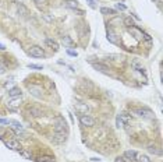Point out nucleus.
Here are the masks:
<instances>
[{"mask_svg": "<svg viewBox=\"0 0 163 162\" xmlns=\"http://www.w3.org/2000/svg\"><path fill=\"white\" fill-rule=\"evenodd\" d=\"M133 113L138 118H142V119H153V113L146 108H134Z\"/></svg>", "mask_w": 163, "mask_h": 162, "instance_id": "f257e3e1", "label": "nucleus"}, {"mask_svg": "<svg viewBox=\"0 0 163 162\" xmlns=\"http://www.w3.org/2000/svg\"><path fill=\"white\" fill-rule=\"evenodd\" d=\"M55 131L56 133H66V130H67V123H66V120L63 118H57L55 119Z\"/></svg>", "mask_w": 163, "mask_h": 162, "instance_id": "f03ea898", "label": "nucleus"}, {"mask_svg": "<svg viewBox=\"0 0 163 162\" xmlns=\"http://www.w3.org/2000/svg\"><path fill=\"white\" fill-rule=\"evenodd\" d=\"M79 123L85 127H92L95 124V119L91 118L89 115H81L79 116Z\"/></svg>", "mask_w": 163, "mask_h": 162, "instance_id": "7ed1b4c3", "label": "nucleus"}, {"mask_svg": "<svg viewBox=\"0 0 163 162\" xmlns=\"http://www.w3.org/2000/svg\"><path fill=\"white\" fill-rule=\"evenodd\" d=\"M28 53L32 57H45V52H43V49L41 46H32Z\"/></svg>", "mask_w": 163, "mask_h": 162, "instance_id": "20e7f679", "label": "nucleus"}, {"mask_svg": "<svg viewBox=\"0 0 163 162\" xmlns=\"http://www.w3.org/2000/svg\"><path fill=\"white\" fill-rule=\"evenodd\" d=\"M66 138H67V136H66V133H53V137H52V140L55 141L56 144H63L64 141H66Z\"/></svg>", "mask_w": 163, "mask_h": 162, "instance_id": "39448f33", "label": "nucleus"}, {"mask_svg": "<svg viewBox=\"0 0 163 162\" xmlns=\"http://www.w3.org/2000/svg\"><path fill=\"white\" fill-rule=\"evenodd\" d=\"M137 152H135L134 149H128V151H126L124 152V159L127 162H134L137 161Z\"/></svg>", "mask_w": 163, "mask_h": 162, "instance_id": "423d86ee", "label": "nucleus"}, {"mask_svg": "<svg viewBox=\"0 0 163 162\" xmlns=\"http://www.w3.org/2000/svg\"><path fill=\"white\" fill-rule=\"evenodd\" d=\"M20 104H21V97H18V98H11L10 101L7 102V106L10 108V109H17L18 106H20Z\"/></svg>", "mask_w": 163, "mask_h": 162, "instance_id": "0eeeda50", "label": "nucleus"}, {"mask_svg": "<svg viewBox=\"0 0 163 162\" xmlns=\"http://www.w3.org/2000/svg\"><path fill=\"white\" fill-rule=\"evenodd\" d=\"M6 144V147L10 148V149H15V151H20L21 149V145L18 144V141H15V140H8L4 143Z\"/></svg>", "mask_w": 163, "mask_h": 162, "instance_id": "6e6552de", "label": "nucleus"}, {"mask_svg": "<svg viewBox=\"0 0 163 162\" xmlns=\"http://www.w3.org/2000/svg\"><path fill=\"white\" fill-rule=\"evenodd\" d=\"M128 32L131 34V35H134L135 39H142V31H140V29L137 28V27H130L128 28Z\"/></svg>", "mask_w": 163, "mask_h": 162, "instance_id": "1a4fd4ad", "label": "nucleus"}, {"mask_svg": "<svg viewBox=\"0 0 163 162\" xmlns=\"http://www.w3.org/2000/svg\"><path fill=\"white\" fill-rule=\"evenodd\" d=\"M107 41L109 42H112V43H119V38H117V35H116V32L114 31H112V29H107Z\"/></svg>", "mask_w": 163, "mask_h": 162, "instance_id": "9d476101", "label": "nucleus"}, {"mask_svg": "<svg viewBox=\"0 0 163 162\" xmlns=\"http://www.w3.org/2000/svg\"><path fill=\"white\" fill-rule=\"evenodd\" d=\"M29 91H31V94H32L34 97H36V98H41V97H42V88H39V87H36V85H31V87H29Z\"/></svg>", "mask_w": 163, "mask_h": 162, "instance_id": "9b49d317", "label": "nucleus"}, {"mask_svg": "<svg viewBox=\"0 0 163 162\" xmlns=\"http://www.w3.org/2000/svg\"><path fill=\"white\" fill-rule=\"evenodd\" d=\"M8 97H11V98H18V97H21V90L17 88V87L8 90Z\"/></svg>", "mask_w": 163, "mask_h": 162, "instance_id": "f8f14e48", "label": "nucleus"}, {"mask_svg": "<svg viewBox=\"0 0 163 162\" xmlns=\"http://www.w3.org/2000/svg\"><path fill=\"white\" fill-rule=\"evenodd\" d=\"M93 69L100 71V73H107L109 71V67L106 64H102V63H93Z\"/></svg>", "mask_w": 163, "mask_h": 162, "instance_id": "ddd939ff", "label": "nucleus"}, {"mask_svg": "<svg viewBox=\"0 0 163 162\" xmlns=\"http://www.w3.org/2000/svg\"><path fill=\"white\" fill-rule=\"evenodd\" d=\"M28 112L32 115V116H35V118H39V116H43V112L39 109V108H35V106H32V108H29Z\"/></svg>", "mask_w": 163, "mask_h": 162, "instance_id": "4468645a", "label": "nucleus"}, {"mask_svg": "<svg viewBox=\"0 0 163 162\" xmlns=\"http://www.w3.org/2000/svg\"><path fill=\"white\" fill-rule=\"evenodd\" d=\"M148 151L151 152V154H153V155H162V149L159 147H156V145H149L148 147Z\"/></svg>", "mask_w": 163, "mask_h": 162, "instance_id": "2eb2a0df", "label": "nucleus"}, {"mask_svg": "<svg viewBox=\"0 0 163 162\" xmlns=\"http://www.w3.org/2000/svg\"><path fill=\"white\" fill-rule=\"evenodd\" d=\"M45 43H46V45H49L50 48H53L55 50H57V49H59V43H57L56 41H55V39H50V38H46V39H45Z\"/></svg>", "mask_w": 163, "mask_h": 162, "instance_id": "dca6fc26", "label": "nucleus"}, {"mask_svg": "<svg viewBox=\"0 0 163 162\" xmlns=\"http://www.w3.org/2000/svg\"><path fill=\"white\" fill-rule=\"evenodd\" d=\"M66 6L75 11V10L78 8V1H77V0H67V1H66Z\"/></svg>", "mask_w": 163, "mask_h": 162, "instance_id": "f3484780", "label": "nucleus"}, {"mask_svg": "<svg viewBox=\"0 0 163 162\" xmlns=\"http://www.w3.org/2000/svg\"><path fill=\"white\" fill-rule=\"evenodd\" d=\"M10 124H13V129H14L15 131H22L24 130V127H22V124L21 123H18L17 120H10Z\"/></svg>", "mask_w": 163, "mask_h": 162, "instance_id": "a211bd4d", "label": "nucleus"}, {"mask_svg": "<svg viewBox=\"0 0 163 162\" xmlns=\"http://www.w3.org/2000/svg\"><path fill=\"white\" fill-rule=\"evenodd\" d=\"M100 13H102V14H106V15H116L117 14L116 10H113V8H107V7H102L100 8Z\"/></svg>", "mask_w": 163, "mask_h": 162, "instance_id": "6ab92c4d", "label": "nucleus"}, {"mask_svg": "<svg viewBox=\"0 0 163 162\" xmlns=\"http://www.w3.org/2000/svg\"><path fill=\"white\" fill-rule=\"evenodd\" d=\"M17 7H18V11H20V14H21L22 17H25V15L28 14V8L25 7L24 4H21V3H20V4L17 6Z\"/></svg>", "mask_w": 163, "mask_h": 162, "instance_id": "aec40b11", "label": "nucleus"}, {"mask_svg": "<svg viewBox=\"0 0 163 162\" xmlns=\"http://www.w3.org/2000/svg\"><path fill=\"white\" fill-rule=\"evenodd\" d=\"M133 67H134L137 71H141V73H145V69H144V66L140 64L138 62H133Z\"/></svg>", "mask_w": 163, "mask_h": 162, "instance_id": "412c9836", "label": "nucleus"}, {"mask_svg": "<svg viewBox=\"0 0 163 162\" xmlns=\"http://www.w3.org/2000/svg\"><path fill=\"white\" fill-rule=\"evenodd\" d=\"M124 25H126V27H128V28H130V27H135L134 20H133L131 17H127V18L124 20Z\"/></svg>", "mask_w": 163, "mask_h": 162, "instance_id": "4be33fe9", "label": "nucleus"}, {"mask_svg": "<svg viewBox=\"0 0 163 162\" xmlns=\"http://www.w3.org/2000/svg\"><path fill=\"white\" fill-rule=\"evenodd\" d=\"M61 42H63V45H66V46H71V45H73V39H71L70 36H63Z\"/></svg>", "mask_w": 163, "mask_h": 162, "instance_id": "5701e85b", "label": "nucleus"}, {"mask_svg": "<svg viewBox=\"0 0 163 162\" xmlns=\"http://www.w3.org/2000/svg\"><path fill=\"white\" fill-rule=\"evenodd\" d=\"M38 162H52V156H48V155H42L38 158Z\"/></svg>", "mask_w": 163, "mask_h": 162, "instance_id": "b1692460", "label": "nucleus"}, {"mask_svg": "<svg viewBox=\"0 0 163 162\" xmlns=\"http://www.w3.org/2000/svg\"><path fill=\"white\" fill-rule=\"evenodd\" d=\"M137 159H138V162H151V159L146 155H137Z\"/></svg>", "mask_w": 163, "mask_h": 162, "instance_id": "393cba45", "label": "nucleus"}, {"mask_svg": "<svg viewBox=\"0 0 163 162\" xmlns=\"http://www.w3.org/2000/svg\"><path fill=\"white\" fill-rule=\"evenodd\" d=\"M20 154H21L24 158H27V159H32V155L29 154V152H27V151H24V149H20Z\"/></svg>", "mask_w": 163, "mask_h": 162, "instance_id": "a878e982", "label": "nucleus"}, {"mask_svg": "<svg viewBox=\"0 0 163 162\" xmlns=\"http://www.w3.org/2000/svg\"><path fill=\"white\" fill-rule=\"evenodd\" d=\"M42 17H43V20H45V21H48V22H52V21H53V15H49L48 13L42 14Z\"/></svg>", "mask_w": 163, "mask_h": 162, "instance_id": "bb28decb", "label": "nucleus"}, {"mask_svg": "<svg viewBox=\"0 0 163 162\" xmlns=\"http://www.w3.org/2000/svg\"><path fill=\"white\" fill-rule=\"evenodd\" d=\"M77 109L79 111V112H86L89 108H88L86 105H81V104H78V105H77Z\"/></svg>", "mask_w": 163, "mask_h": 162, "instance_id": "cd10ccee", "label": "nucleus"}, {"mask_svg": "<svg viewBox=\"0 0 163 162\" xmlns=\"http://www.w3.org/2000/svg\"><path fill=\"white\" fill-rule=\"evenodd\" d=\"M28 67H29V69H35V70H42V69H43L42 66H39V64H34V63H29Z\"/></svg>", "mask_w": 163, "mask_h": 162, "instance_id": "c85d7f7f", "label": "nucleus"}, {"mask_svg": "<svg viewBox=\"0 0 163 162\" xmlns=\"http://www.w3.org/2000/svg\"><path fill=\"white\" fill-rule=\"evenodd\" d=\"M119 116H120V119L123 120V123H124V124H126V123H127L128 120H130V116H127V115H124V113H123V115H119Z\"/></svg>", "mask_w": 163, "mask_h": 162, "instance_id": "c756f323", "label": "nucleus"}, {"mask_svg": "<svg viewBox=\"0 0 163 162\" xmlns=\"http://www.w3.org/2000/svg\"><path fill=\"white\" fill-rule=\"evenodd\" d=\"M116 123H117V127H124V123H123V120L120 119V116L116 118Z\"/></svg>", "mask_w": 163, "mask_h": 162, "instance_id": "7c9ffc66", "label": "nucleus"}, {"mask_svg": "<svg viewBox=\"0 0 163 162\" xmlns=\"http://www.w3.org/2000/svg\"><path fill=\"white\" fill-rule=\"evenodd\" d=\"M67 53H68V55H70V56H77L78 53H77V50H73V49H67Z\"/></svg>", "mask_w": 163, "mask_h": 162, "instance_id": "2f4dec72", "label": "nucleus"}, {"mask_svg": "<svg viewBox=\"0 0 163 162\" xmlns=\"http://www.w3.org/2000/svg\"><path fill=\"white\" fill-rule=\"evenodd\" d=\"M0 124H10V120L4 119V118H0Z\"/></svg>", "mask_w": 163, "mask_h": 162, "instance_id": "473e14b6", "label": "nucleus"}, {"mask_svg": "<svg viewBox=\"0 0 163 162\" xmlns=\"http://www.w3.org/2000/svg\"><path fill=\"white\" fill-rule=\"evenodd\" d=\"M6 88H8V90L14 88V84H13V81H7V83H6Z\"/></svg>", "mask_w": 163, "mask_h": 162, "instance_id": "72a5a7b5", "label": "nucleus"}, {"mask_svg": "<svg viewBox=\"0 0 163 162\" xmlns=\"http://www.w3.org/2000/svg\"><path fill=\"white\" fill-rule=\"evenodd\" d=\"M34 1H35L36 4H39V6H41V4H46V3H48V0H34Z\"/></svg>", "mask_w": 163, "mask_h": 162, "instance_id": "f704fd0d", "label": "nucleus"}, {"mask_svg": "<svg viewBox=\"0 0 163 162\" xmlns=\"http://www.w3.org/2000/svg\"><path fill=\"white\" fill-rule=\"evenodd\" d=\"M86 3H88V4H89V6H91L92 8L96 7V6H95V1H93V0H86Z\"/></svg>", "mask_w": 163, "mask_h": 162, "instance_id": "c9c22d12", "label": "nucleus"}, {"mask_svg": "<svg viewBox=\"0 0 163 162\" xmlns=\"http://www.w3.org/2000/svg\"><path fill=\"white\" fill-rule=\"evenodd\" d=\"M4 134H6V130H4L3 127H0V138H1V137H3Z\"/></svg>", "mask_w": 163, "mask_h": 162, "instance_id": "e433bc0d", "label": "nucleus"}, {"mask_svg": "<svg viewBox=\"0 0 163 162\" xmlns=\"http://www.w3.org/2000/svg\"><path fill=\"white\" fill-rule=\"evenodd\" d=\"M117 8H120V10H126V6H124V4H120V3H117Z\"/></svg>", "mask_w": 163, "mask_h": 162, "instance_id": "4c0bfd02", "label": "nucleus"}, {"mask_svg": "<svg viewBox=\"0 0 163 162\" xmlns=\"http://www.w3.org/2000/svg\"><path fill=\"white\" fill-rule=\"evenodd\" d=\"M4 71H6L4 66H3V64H0V74H4Z\"/></svg>", "mask_w": 163, "mask_h": 162, "instance_id": "58836bf2", "label": "nucleus"}, {"mask_svg": "<svg viewBox=\"0 0 163 162\" xmlns=\"http://www.w3.org/2000/svg\"><path fill=\"white\" fill-rule=\"evenodd\" d=\"M116 162H126V159H124V158H120V156H119V158H116Z\"/></svg>", "mask_w": 163, "mask_h": 162, "instance_id": "ea45409f", "label": "nucleus"}, {"mask_svg": "<svg viewBox=\"0 0 163 162\" xmlns=\"http://www.w3.org/2000/svg\"><path fill=\"white\" fill-rule=\"evenodd\" d=\"M4 49H6V46L3 43H0V50H4Z\"/></svg>", "mask_w": 163, "mask_h": 162, "instance_id": "a19ab883", "label": "nucleus"}, {"mask_svg": "<svg viewBox=\"0 0 163 162\" xmlns=\"http://www.w3.org/2000/svg\"><path fill=\"white\" fill-rule=\"evenodd\" d=\"M155 1H157V3H160V1H162V0H155Z\"/></svg>", "mask_w": 163, "mask_h": 162, "instance_id": "79ce46f5", "label": "nucleus"}]
</instances>
